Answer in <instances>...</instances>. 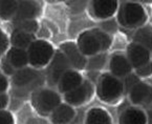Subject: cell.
<instances>
[{"label":"cell","mask_w":152,"mask_h":124,"mask_svg":"<svg viewBox=\"0 0 152 124\" xmlns=\"http://www.w3.org/2000/svg\"><path fill=\"white\" fill-rule=\"evenodd\" d=\"M26 51L29 66L36 70L46 68L56 54V50L52 43L43 39H36Z\"/></svg>","instance_id":"cell-3"},{"label":"cell","mask_w":152,"mask_h":124,"mask_svg":"<svg viewBox=\"0 0 152 124\" xmlns=\"http://www.w3.org/2000/svg\"><path fill=\"white\" fill-rule=\"evenodd\" d=\"M70 70H72V68L64 54L60 50L56 51L54 58L46 66L45 70V80L47 84L50 86H57L61 77Z\"/></svg>","instance_id":"cell-7"},{"label":"cell","mask_w":152,"mask_h":124,"mask_svg":"<svg viewBox=\"0 0 152 124\" xmlns=\"http://www.w3.org/2000/svg\"><path fill=\"white\" fill-rule=\"evenodd\" d=\"M85 124H112L109 114L100 107L89 109L86 115Z\"/></svg>","instance_id":"cell-21"},{"label":"cell","mask_w":152,"mask_h":124,"mask_svg":"<svg viewBox=\"0 0 152 124\" xmlns=\"http://www.w3.org/2000/svg\"><path fill=\"white\" fill-rule=\"evenodd\" d=\"M83 81L84 80L80 72L76 70H70L61 77V79L57 84V90L62 95H65L66 92H72V90L81 85Z\"/></svg>","instance_id":"cell-14"},{"label":"cell","mask_w":152,"mask_h":124,"mask_svg":"<svg viewBox=\"0 0 152 124\" xmlns=\"http://www.w3.org/2000/svg\"><path fill=\"white\" fill-rule=\"evenodd\" d=\"M147 15L142 7L137 2H123L120 5L118 21L125 27H137L145 22Z\"/></svg>","instance_id":"cell-6"},{"label":"cell","mask_w":152,"mask_h":124,"mask_svg":"<svg viewBox=\"0 0 152 124\" xmlns=\"http://www.w3.org/2000/svg\"><path fill=\"white\" fill-rule=\"evenodd\" d=\"M10 104V96L7 92L0 94V111H4Z\"/></svg>","instance_id":"cell-32"},{"label":"cell","mask_w":152,"mask_h":124,"mask_svg":"<svg viewBox=\"0 0 152 124\" xmlns=\"http://www.w3.org/2000/svg\"><path fill=\"white\" fill-rule=\"evenodd\" d=\"M94 85L91 82L85 80L77 88L63 95V99H64L65 103L72 106H80L89 101L90 98L94 95Z\"/></svg>","instance_id":"cell-8"},{"label":"cell","mask_w":152,"mask_h":124,"mask_svg":"<svg viewBox=\"0 0 152 124\" xmlns=\"http://www.w3.org/2000/svg\"><path fill=\"white\" fill-rule=\"evenodd\" d=\"M123 82L119 78H116L108 73L100 77L98 87H96V94L102 101L112 103V102L119 100L123 95Z\"/></svg>","instance_id":"cell-5"},{"label":"cell","mask_w":152,"mask_h":124,"mask_svg":"<svg viewBox=\"0 0 152 124\" xmlns=\"http://www.w3.org/2000/svg\"><path fill=\"white\" fill-rule=\"evenodd\" d=\"M75 116H76V112L74 106L62 102L49 115V120L52 124H69L74 120Z\"/></svg>","instance_id":"cell-17"},{"label":"cell","mask_w":152,"mask_h":124,"mask_svg":"<svg viewBox=\"0 0 152 124\" xmlns=\"http://www.w3.org/2000/svg\"><path fill=\"white\" fill-rule=\"evenodd\" d=\"M108 61V56L106 53H100L94 56H91L87 59V65H86V70H90V72H96V70H100L104 68Z\"/></svg>","instance_id":"cell-23"},{"label":"cell","mask_w":152,"mask_h":124,"mask_svg":"<svg viewBox=\"0 0 152 124\" xmlns=\"http://www.w3.org/2000/svg\"><path fill=\"white\" fill-rule=\"evenodd\" d=\"M62 103V97L58 90L50 87H40L33 92V105L39 114L49 116Z\"/></svg>","instance_id":"cell-4"},{"label":"cell","mask_w":152,"mask_h":124,"mask_svg":"<svg viewBox=\"0 0 152 124\" xmlns=\"http://www.w3.org/2000/svg\"><path fill=\"white\" fill-rule=\"evenodd\" d=\"M60 51L64 54V56L69 61L72 70H85L87 65V57L84 56L80 48H78L77 43L72 41H67L60 45Z\"/></svg>","instance_id":"cell-9"},{"label":"cell","mask_w":152,"mask_h":124,"mask_svg":"<svg viewBox=\"0 0 152 124\" xmlns=\"http://www.w3.org/2000/svg\"><path fill=\"white\" fill-rule=\"evenodd\" d=\"M36 40V36L35 35L28 34L23 31H19V29H13L11 36H10V43L11 46L18 48H23V50H27L28 46Z\"/></svg>","instance_id":"cell-19"},{"label":"cell","mask_w":152,"mask_h":124,"mask_svg":"<svg viewBox=\"0 0 152 124\" xmlns=\"http://www.w3.org/2000/svg\"><path fill=\"white\" fill-rule=\"evenodd\" d=\"M0 124H15V118L10 111H0Z\"/></svg>","instance_id":"cell-29"},{"label":"cell","mask_w":152,"mask_h":124,"mask_svg":"<svg viewBox=\"0 0 152 124\" xmlns=\"http://www.w3.org/2000/svg\"><path fill=\"white\" fill-rule=\"evenodd\" d=\"M11 46L10 43V38L7 37V35L3 32L2 29H0V58L3 57L5 55V53L7 52V50Z\"/></svg>","instance_id":"cell-26"},{"label":"cell","mask_w":152,"mask_h":124,"mask_svg":"<svg viewBox=\"0 0 152 124\" xmlns=\"http://www.w3.org/2000/svg\"><path fill=\"white\" fill-rule=\"evenodd\" d=\"M101 29L105 33H113L118 29V25H116V22L112 19H108V20L104 21L102 24H101Z\"/></svg>","instance_id":"cell-30"},{"label":"cell","mask_w":152,"mask_h":124,"mask_svg":"<svg viewBox=\"0 0 152 124\" xmlns=\"http://www.w3.org/2000/svg\"><path fill=\"white\" fill-rule=\"evenodd\" d=\"M147 124H152V109L148 111V115H147Z\"/></svg>","instance_id":"cell-33"},{"label":"cell","mask_w":152,"mask_h":124,"mask_svg":"<svg viewBox=\"0 0 152 124\" xmlns=\"http://www.w3.org/2000/svg\"><path fill=\"white\" fill-rule=\"evenodd\" d=\"M130 101L135 105L152 103V86L145 82H137L129 92Z\"/></svg>","instance_id":"cell-15"},{"label":"cell","mask_w":152,"mask_h":124,"mask_svg":"<svg viewBox=\"0 0 152 124\" xmlns=\"http://www.w3.org/2000/svg\"><path fill=\"white\" fill-rule=\"evenodd\" d=\"M109 68L111 75L116 78H125L132 72V66L127 56L122 53H115L110 57Z\"/></svg>","instance_id":"cell-12"},{"label":"cell","mask_w":152,"mask_h":124,"mask_svg":"<svg viewBox=\"0 0 152 124\" xmlns=\"http://www.w3.org/2000/svg\"><path fill=\"white\" fill-rule=\"evenodd\" d=\"M135 75L139 78H147L152 75V61H149L148 63L144 64L143 66L135 70Z\"/></svg>","instance_id":"cell-28"},{"label":"cell","mask_w":152,"mask_h":124,"mask_svg":"<svg viewBox=\"0 0 152 124\" xmlns=\"http://www.w3.org/2000/svg\"><path fill=\"white\" fill-rule=\"evenodd\" d=\"M118 9H119V2L115 0H108V1L94 0L90 3L92 16L101 20L111 18L116 13Z\"/></svg>","instance_id":"cell-11"},{"label":"cell","mask_w":152,"mask_h":124,"mask_svg":"<svg viewBox=\"0 0 152 124\" xmlns=\"http://www.w3.org/2000/svg\"><path fill=\"white\" fill-rule=\"evenodd\" d=\"M140 81H141V80H140V78L135 74H132L131 73V74H129L128 76H126L125 78H124V82H123L124 92H129L130 90Z\"/></svg>","instance_id":"cell-25"},{"label":"cell","mask_w":152,"mask_h":124,"mask_svg":"<svg viewBox=\"0 0 152 124\" xmlns=\"http://www.w3.org/2000/svg\"><path fill=\"white\" fill-rule=\"evenodd\" d=\"M127 58L131 64L132 68H139L144 64L148 63L151 58V53L142 45L137 43H130L127 48Z\"/></svg>","instance_id":"cell-13"},{"label":"cell","mask_w":152,"mask_h":124,"mask_svg":"<svg viewBox=\"0 0 152 124\" xmlns=\"http://www.w3.org/2000/svg\"><path fill=\"white\" fill-rule=\"evenodd\" d=\"M120 124H147V114L137 107H129L122 113Z\"/></svg>","instance_id":"cell-18"},{"label":"cell","mask_w":152,"mask_h":124,"mask_svg":"<svg viewBox=\"0 0 152 124\" xmlns=\"http://www.w3.org/2000/svg\"><path fill=\"white\" fill-rule=\"evenodd\" d=\"M42 12V5L39 1H18V9L13 21L37 20Z\"/></svg>","instance_id":"cell-10"},{"label":"cell","mask_w":152,"mask_h":124,"mask_svg":"<svg viewBox=\"0 0 152 124\" xmlns=\"http://www.w3.org/2000/svg\"><path fill=\"white\" fill-rule=\"evenodd\" d=\"M112 39L109 34L101 29L85 31L79 36L77 45L86 57H91L100 53H105L111 46Z\"/></svg>","instance_id":"cell-2"},{"label":"cell","mask_w":152,"mask_h":124,"mask_svg":"<svg viewBox=\"0 0 152 124\" xmlns=\"http://www.w3.org/2000/svg\"><path fill=\"white\" fill-rule=\"evenodd\" d=\"M14 29L23 31L28 34L35 35L39 29V23L37 20H21L14 22Z\"/></svg>","instance_id":"cell-24"},{"label":"cell","mask_w":152,"mask_h":124,"mask_svg":"<svg viewBox=\"0 0 152 124\" xmlns=\"http://www.w3.org/2000/svg\"><path fill=\"white\" fill-rule=\"evenodd\" d=\"M18 9V1L15 0H0V19L13 20Z\"/></svg>","instance_id":"cell-22"},{"label":"cell","mask_w":152,"mask_h":124,"mask_svg":"<svg viewBox=\"0 0 152 124\" xmlns=\"http://www.w3.org/2000/svg\"><path fill=\"white\" fill-rule=\"evenodd\" d=\"M9 88H10L9 77H7L0 70V94H5Z\"/></svg>","instance_id":"cell-31"},{"label":"cell","mask_w":152,"mask_h":124,"mask_svg":"<svg viewBox=\"0 0 152 124\" xmlns=\"http://www.w3.org/2000/svg\"><path fill=\"white\" fill-rule=\"evenodd\" d=\"M45 74L40 70L27 66L22 70H16L12 77V85L14 86V95L17 97L27 96L31 92H35L44 83Z\"/></svg>","instance_id":"cell-1"},{"label":"cell","mask_w":152,"mask_h":124,"mask_svg":"<svg viewBox=\"0 0 152 124\" xmlns=\"http://www.w3.org/2000/svg\"><path fill=\"white\" fill-rule=\"evenodd\" d=\"M4 57H5V59L9 61V63L11 64L16 70H22V68L29 66L28 55H27L26 50L10 46L7 52L5 53Z\"/></svg>","instance_id":"cell-16"},{"label":"cell","mask_w":152,"mask_h":124,"mask_svg":"<svg viewBox=\"0 0 152 124\" xmlns=\"http://www.w3.org/2000/svg\"><path fill=\"white\" fill-rule=\"evenodd\" d=\"M0 70H1L7 77H11V78L16 73V70L9 63V61L5 59L4 56L0 58Z\"/></svg>","instance_id":"cell-27"},{"label":"cell","mask_w":152,"mask_h":124,"mask_svg":"<svg viewBox=\"0 0 152 124\" xmlns=\"http://www.w3.org/2000/svg\"><path fill=\"white\" fill-rule=\"evenodd\" d=\"M133 42L142 45L152 54V26L144 25L139 27L133 35Z\"/></svg>","instance_id":"cell-20"}]
</instances>
